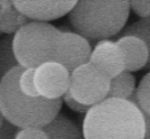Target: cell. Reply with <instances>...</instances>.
I'll return each instance as SVG.
<instances>
[{
	"instance_id": "obj_16",
	"label": "cell",
	"mask_w": 150,
	"mask_h": 139,
	"mask_svg": "<svg viewBox=\"0 0 150 139\" xmlns=\"http://www.w3.org/2000/svg\"><path fill=\"white\" fill-rule=\"evenodd\" d=\"M130 100L136 102L142 111L150 114V72L142 77Z\"/></svg>"
},
{
	"instance_id": "obj_5",
	"label": "cell",
	"mask_w": 150,
	"mask_h": 139,
	"mask_svg": "<svg viewBox=\"0 0 150 139\" xmlns=\"http://www.w3.org/2000/svg\"><path fill=\"white\" fill-rule=\"evenodd\" d=\"M110 77L91 62L82 64L69 73V92L75 100L93 106L108 96Z\"/></svg>"
},
{
	"instance_id": "obj_9",
	"label": "cell",
	"mask_w": 150,
	"mask_h": 139,
	"mask_svg": "<svg viewBox=\"0 0 150 139\" xmlns=\"http://www.w3.org/2000/svg\"><path fill=\"white\" fill-rule=\"evenodd\" d=\"M108 77L112 79L125 71V55L117 42L101 39L91 52L90 61Z\"/></svg>"
},
{
	"instance_id": "obj_7",
	"label": "cell",
	"mask_w": 150,
	"mask_h": 139,
	"mask_svg": "<svg viewBox=\"0 0 150 139\" xmlns=\"http://www.w3.org/2000/svg\"><path fill=\"white\" fill-rule=\"evenodd\" d=\"M20 13L33 20L50 21L67 15L77 0H10Z\"/></svg>"
},
{
	"instance_id": "obj_20",
	"label": "cell",
	"mask_w": 150,
	"mask_h": 139,
	"mask_svg": "<svg viewBox=\"0 0 150 139\" xmlns=\"http://www.w3.org/2000/svg\"><path fill=\"white\" fill-rule=\"evenodd\" d=\"M62 100L66 103V106L69 109H72L73 111H76V112H80V113H85L88 109H90V106L83 104V103L79 102L77 100H75L74 98L71 95V93L69 92V90L63 94Z\"/></svg>"
},
{
	"instance_id": "obj_11",
	"label": "cell",
	"mask_w": 150,
	"mask_h": 139,
	"mask_svg": "<svg viewBox=\"0 0 150 139\" xmlns=\"http://www.w3.org/2000/svg\"><path fill=\"white\" fill-rule=\"evenodd\" d=\"M48 139H81L83 133L80 128L66 116L57 113L43 127Z\"/></svg>"
},
{
	"instance_id": "obj_15",
	"label": "cell",
	"mask_w": 150,
	"mask_h": 139,
	"mask_svg": "<svg viewBox=\"0 0 150 139\" xmlns=\"http://www.w3.org/2000/svg\"><path fill=\"white\" fill-rule=\"evenodd\" d=\"M122 35L137 36L144 40V43L148 48V53H149V57L146 63V66L147 69H150V16L142 17V19H140L139 21L133 23L131 26H129L125 29Z\"/></svg>"
},
{
	"instance_id": "obj_1",
	"label": "cell",
	"mask_w": 150,
	"mask_h": 139,
	"mask_svg": "<svg viewBox=\"0 0 150 139\" xmlns=\"http://www.w3.org/2000/svg\"><path fill=\"white\" fill-rule=\"evenodd\" d=\"M82 133L85 139H144V114L130 99L106 96L85 112Z\"/></svg>"
},
{
	"instance_id": "obj_18",
	"label": "cell",
	"mask_w": 150,
	"mask_h": 139,
	"mask_svg": "<svg viewBox=\"0 0 150 139\" xmlns=\"http://www.w3.org/2000/svg\"><path fill=\"white\" fill-rule=\"evenodd\" d=\"M16 139H47V135L44 131L43 127L28 126L24 128H18L15 133Z\"/></svg>"
},
{
	"instance_id": "obj_13",
	"label": "cell",
	"mask_w": 150,
	"mask_h": 139,
	"mask_svg": "<svg viewBox=\"0 0 150 139\" xmlns=\"http://www.w3.org/2000/svg\"><path fill=\"white\" fill-rule=\"evenodd\" d=\"M28 17L20 13L10 2L0 13V32L15 34L21 26L28 23Z\"/></svg>"
},
{
	"instance_id": "obj_10",
	"label": "cell",
	"mask_w": 150,
	"mask_h": 139,
	"mask_svg": "<svg viewBox=\"0 0 150 139\" xmlns=\"http://www.w3.org/2000/svg\"><path fill=\"white\" fill-rule=\"evenodd\" d=\"M125 55V71L136 72L144 69L149 53L142 39L132 35H122L117 40Z\"/></svg>"
},
{
	"instance_id": "obj_14",
	"label": "cell",
	"mask_w": 150,
	"mask_h": 139,
	"mask_svg": "<svg viewBox=\"0 0 150 139\" xmlns=\"http://www.w3.org/2000/svg\"><path fill=\"white\" fill-rule=\"evenodd\" d=\"M13 35L8 34L0 39V81L15 66L19 65L13 48Z\"/></svg>"
},
{
	"instance_id": "obj_2",
	"label": "cell",
	"mask_w": 150,
	"mask_h": 139,
	"mask_svg": "<svg viewBox=\"0 0 150 139\" xmlns=\"http://www.w3.org/2000/svg\"><path fill=\"white\" fill-rule=\"evenodd\" d=\"M21 65L11 69L0 81V110L5 119L13 126L44 127L57 113L63 106L62 98L46 99L44 96H30L21 92L18 79Z\"/></svg>"
},
{
	"instance_id": "obj_21",
	"label": "cell",
	"mask_w": 150,
	"mask_h": 139,
	"mask_svg": "<svg viewBox=\"0 0 150 139\" xmlns=\"http://www.w3.org/2000/svg\"><path fill=\"white\" fill-rule=\"evenodd\" d=\"M142 111V110H141ZM144 120V139H150V114L142 111Z\"/></svg>"
},
{
	"instance_id": "obj_6",
	"label": "cell",
	"mask_w": 150,
	"mask_h": 139,
	"mask_svg": "<svg viewBox=\"0 0 150 139\" xmlns=\"http://www.w3.org/2000/svg\"><path fill=\"white\" fill-rule=\"evenodd\" d=\"M34 83L40 96L46 99L62 98L69 90V72L58 62H46L35 67Z\"/></svg>"
},
{
	"instance_id": "obj_17",
	"label": "cell",
	"mask_w": 150,
	"mask_h": 139,
	"mask_svg": "<svg viewBox=\"0 0 150 139\" xmlns=\"http://www.w3.org/2000/svg\"><path fill=\"white\" fill-rule=\"evenodd\" d=\"M34 72H35L34 67H25L19 75L18 84L23 93L30 96H38L39 94L34 83Z\"/></svg>"
},
{
	"instance_id": "obj_12",
	"label": "cell",
	"mask_w": 150,
	"mask_h": 139,
	"mask_svg": "<svg viewBox=\"0 0 150 139\" xmlns=\"http://www.w3.org/2000/svg\"><path fill=\"white\" fill-rule=\"evenodd\" d=\"M136 91V79L131 72L123 71L120 74L110 79V87L108 96L130 99Z\"/></svg>"
},
{
	"instance_id": "obj_22",
	"label": "cell",
	"mask_w": 150,
	"mask_h": 139,
	"mask_svg": "<svg viewBox=\"0 0 150 139\" xmlns=\"http://www.w3.org/2000/svg\"><path fill=\"white\" fill-rule=\"evenodd\" d=\"M4 121H5V117H4V114H2V112H1V110H0V127L2 126Z\"/></svg>"
},
{
	"instance_id": "obj_3",
	"label": "cell",
	"mask_w": 150,
	"mask_h": 139,
	"mask_svg": "<svg viewBox=\"0 0 150 139\" xmlns=\"http://www.w3.org/2000/svg\"><path fill=\"white\" fill-rule=\"evenodd\" d=\"M67 15L75 33L101 40L117 35L125 27L130 5L129 0H77Z\"/></svg>"
},
{
	"instance_id": "obj_19",
	"label": "cell",
	"mask_w": 150,
	"mask_h": 139,
	"mask_svg": "<svg viewBox=\"0 0 150 139\" xmlns=\"http://www.w3.org/2000/svg\"><path fill=\"white\" fill-rule=\"evenodd\" d=\"M129 5L130 9L141 18L150 16V0H129Z\"/></svg>"
},
{
	"instance_id": "obj_8",
	"label": "cell",
	"mask_w": 150,
	"mask_h": 139,
	"mask_svg": "<svg viewBox=\"0 0 150 139\" xmlns=\"http://www.w3.org/2000/svg\"><path fill=\"white\" fill-rule=\"evenodd\" d=\"M91 52L92 48L88 38L77 33L62 32L56 62L64 65L71 73L77 66L90 61Z\"/></svg>"
},
{
	"instance_id": "obj_4",
	"label": "cell",
	"mask_w": 150,
	"mask_h": 139,
	"mask_svg": "<svg viewBox=\"0 0 150 139\" xmlns=\"http://www.w3.org/2000/svg\"><path fill=\"white\" fill-rule=\"evenodd\" d=\"M59 30L48 21H28L13 34V48L19 65L37 67L46 62H56L61 44Z\"/></svg>"
}]
</instances>
